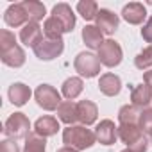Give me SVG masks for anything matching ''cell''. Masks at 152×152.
Wrapping results in <instances>:
<instances>
[{"label":"cell","mask_w":152,"mask_h":152,"mask_svg":"<svg viewBox=\"0 0 152 152\" xmlns=\"http://www.w3.org/2000/svg\"><path fill=\"white\" fill-rule=\"evenodd\" d=\"M0 57H2V63L7 66H22L25 63V54L23 50L18 47L16 38L13 32L9 31H0Z\"/></svg>","instance_id":"6da1fadb"},{"label":"cell","mask_w":152,"mask_h":152,"mask_svg":"<svg viewBox=\"0 0 152 152\" xmlns=\"http://www.w3.org/2000/svg\"><path fill=\"white\" fill-rule=\"evenodd\" d=\"M95 140H97L95 132H91L84 125H70L63 132V141L66 143V147H72L75 150L90 148L95 143Z\"/></svg>","instance_id":"7a4b0ae2"},{"label":"cell","mask_w":152,"mask_h":152,"mask_svg":"<svg viewBox=\"0 0 152 152\" xmlns=\"http://www.w3.org/2000/svg\"><path fill=\"white\" fill-rule=\"evenodd\" d=\"M118 138L129 145L131 152H145L148 147V141L138 124H120Z\"/></svg>","instance_id":"3957f363"},{"label":"cell","mask_w":152,"mask_h":152,"mask_svg":"<svg viewBox=\"0 0 152 152\" xmlns=\"http://www.w3.org/2000/svg\"><path fill=\"white\" fill-rule=\"evenodd\" d=\"M100 59L99 56L91 54V52H81L77 57H75V70H77L83 77H95V75L100 72Z\"/></svg>","instance_id":"277c9868"},{"label":"cell","mask_w":152,"mask_h":152,"mask_svg":"<svg viewBox=\"0 0 152 152\" xmlns=\"http://www.w3.org/2000/svg\"><path fill=\"white\" fill-rule=\"evenodd\" d=\"M31 124H29V118L23 115V113H15L7 118L6 125H4V132L11 138H27L31 132Z\"/></svg>","instance_id":"5b68a950"},{"label":"cell","mask_w":152,"mask_h":152,"mask_svg":"<svg viewBox=\"0 0 152 152\" xmlns=\"http://www.w3.org/2000/svg\"><path fill=\"white\" fill-rule=\"evenodd\" d=\"M34 97H36V102L39 107L47 109V111H54L61 106V97L57 93L56 88L48 86V84H41L36 88L34 91Z\"/></svg>","instance_id":"8992f818"},{"label":"cell","mask_w":152,"mask_h":152,"mask_svg":"<svg viewBox=\"0 0 152 152\" xmlns=\"http://www.w3.org/2000/svg\"><path fill=\"white\" fill-rule=\"evenodd\" d=\"M64 45H63V39H50V38H43L32 50L34 54L41 59V61H50L57 56H61Z\"/></svg>","instance_id":"52a82bcc"},{"label":"cell","mask_w":152,"mask_h":152,"mask_svg":"<svg viewBox=\"0 0 152 152\" xmlns=\"http://www.w3.org/2000/svg\"><path fill=\"white\" fill-rule=\"evenodd\" d=\"M99 59H100V63L104 66H109V68L120 64V61H122V48H120V45L115 39L104 41L100 45V48H99Z\"/></svg>","instance_id":"ba28073f"},{"label":"cell","mask_w":152,"mask_h":152,"mask_svg":"<svg viewBox=\"0 0 152 152\" xmlns=\"http://www.w3.org/2000/svg\"><path fill=\"white\" fill-rule=\"evenodd\" d=\"M52 16L63 25L64 32L73 31V25H75V15H73L72 7H70L68 4H57V6H54V9H52Z\"/></svg>","instance_id":"9c48e42d"},{"label":"cell","mask_w":152,"mask_h":152,"mask_svg":"<svg viewBox=\"0 0 152 152\" xmlns=\"http://www.w3.org/2000/svg\"><path fill=\"white\" fill-rule=\"evenodd\" d=\"M4 20L11 27L27 25L29 23V16H27V11H25L23 4H13V6H9L7 11H6V15H4Z\"/></svg>","instance_id":"30bf717a"},{"label":"cell","mask_w":152,"mask_h":152,"mask_svg":"<svg viewBox=\"0 0 152 152\" xmlns=\"http://www.w3.org/2000/svg\"><path fill=\"white\" fill-rule=\"evenodd\" d=\"M95 136L102 145H113L118 136V127H115L111 120H102L95 129Z\"/></svg>","instance_id":"8fae6325"},{"label":"cell","mask_w":152,"mask_h":152,"mask_svg":"<svg viewBox=\"0 0 152 152\" xmlns=\"http://www.w3.org/2000/svg\"><path fill=\"white\" fill-rule=\"evenodd\" d=\"M97 27L102 31V34H113L118 29V16L111 13L109 9H100L97 15Z\"/></svg>","instance_id":"7c38bea8"},{"label":"cell","mask_w":152,"mask_h":152,"mask_svg":"<svg viewBox=\"0 0 152 152\" xmlns=\"http://www.w3.org/2000/svg\"><path fill=\"white\" fill-rule=\"evenodd\" d=\"M122 16H124L125 22H129V23H132V25H140V23L145 20L147 11H145L143 4H140V2H131V4H127V6L122 9Z\"/></svg>","instance_id":"4fadbf2b"},{"label":"cell","mask_w":152,"mask_h":152,"mask_svg":"<svg viewBox=\"0 0 152 152\" xmlns=\"http://www.w3.org/2000/svg\"><path fill=\"white\" fill-rule=\"evenodd\" d=\"M20 39L27 45V47H36L41 39H43V31H41V27L38 25V23H34V22H29L27 25H23V29H22V32H20Z\"/></svg>","instance_id":"5bb4252c"},{"label":"cell","mask_w":152,"mask_h":152,"mask_svg":"<svg viewBox=\"0 0 152 152\" xmlns=\"http://www.w3.org/2000/svg\"><path fill=\"white\" fill-rule=\"evenodd\" d=\"M131 100H132V106H136L140 109L147 107L152 102V88L148 84H138L136 88H132Z\"/></svg>","instance_id":"9a60e30c"},{"label":"cell","mask_w":152,"mask_h":152,"mask_svg":"<svg viewBox=\"0 0 152 152\" xmlns=\"http://www.w3.org/2000/svg\"><path fill=\"white\" fill-rule=\"evenodd\" d=\"M59 131V122L54 118V116H43V118H38L36 124H34V132L47 138V136H54L56 132Z\"/></svg>","instance_id":"2e32d148"},{"label":"cell","mask_w":152,"mask_h":152,"mask_svg":"<svg viewBox=\"0 0 152 152\" xmlns=\"http://www.w3.org/2000/svg\"><path fill=\"white\" fill-rule=\"evenodd\" d=\"M77 115H79V122H81L83 125H90V124H93V122L97 120L99 111H97V106H95L93 102H90V100H81V102L77 104Z\"/></svg>","instance_id":"e0dca14e"},{"label":"cell","mask_w":152,"mask_h":152,"mask_svg":"<svg viewBox=\"0 0 152 152\" xmlns=\"http://www.w3.org/2000/svg\"><path fill=\"white\" fill-rule=\"evenodd\" d=\"M120 79L116 77L115 73H104L102 77H100V81H99V88H100V91L104 93V95H107V97H115V95H118V91H120Z\"/></svg>","instance_id":"ac0fdd59"},{"label":"cell","mask_w":152,"mask_h":152,"mask_svg":"<svg viewBox=\"0 0 152 152\" xmlns=\"http://www.w3.org/2000/svg\"><path fill=\"white\" fill-rule=\"evenodd\" d=\"M57 116L61 122L72 125L73 122L79 120V115H77V104H75L73 100H64L61 102V106L57 107Z\"/></svg>","instance_id":"d6986e66"},{"label":"cell","mask_w":152,"mask_h":152,"mask_svg":"<svg viewBox=\"0 0 152 152\" xmlns=\"http://www.w3.org/2000/svg\"><path fill=\"white\" fill-rule=\"evenodd\" d=\"M83 39L84 43L90 47V48H100V45L104 43L102 41V31L97 27V25H88L83 29Z\"/></svg>","instance_id":"ffe728a7"},{"label":"cell","mask_w":152,"mask_h":152,"mask_svg":"<svg viewBox=\"0 0 152 152\" xmlns=\"http://www.w3.org/2000/svg\"><path fill=\"white\" fill-rule=\"evenodd\" d=\"M31 97V90L29 86L22 84V83H16L9 88V100L15 104V106H23Z\"/></svg>","instance_id":"44dd1931"},{"label":"cell","mask_w":152,"mask_h":152,"mask_svg":"<svg viewBox=\"0 0 152 152\" xmlns=\"http://www.w3.org/2000/svg\"><path fill=\"white\" fill-rule=\"evenodd\" d=\"M25 11H27V16H29V22H34L38 23L39 20H43L45 16V6L41 2H36V0H25L22 2Z\"/></svg>","instance_id":"7402d4cb"},{"label":"cell","mask_w":152,"mask_h":152,"mask_svg":"<svg viewBox=\"0 0 152 152\" xmlns=\"http://www.w3.org/2000/svg\"><path fill=\"white\" fill-rule=\"evenodd\" d=\"M83 91V81L79 77H70L64 81L63 84V95L68 99V100H73L75 97H79Z\"/></svg>","instance_id":"603a6c76"},{"label":"cell","mask_w":152,"mask_h":152,"mask_svg":"<svg viewBox=\"0 0 152 152\" xmlns=\"http://www.w3.org/2000/svg\"><path fill=\"white\" fill-rule=\"evenodd\" d=\"M45 138L36 134V132H31L27 138H25V148L23 152H45Z\"/></svg>","instance_id":"cb8c5ba5"},{"label":"cell","mask_w":152,"mask_h":152,"mask_svg":"<svg viewBox=\"0 0 152 152\" xmlns=\"http://www.w3.org/2000/svg\"><path fill=\"white\" fill-rule=\"evenodd\" d=\"M140 111L136 106H124L118 113V120L120 124H138L140 122Z\"/></svg>","instance_id":"d4e9b609"},{"label":"cell","mask_w":152,"mask_h":152,"mask_svg":"<svg viewBox=\"0 0 152 152\" xmlns=\"http://www.w3.org/2000/svg\"><path fill=\"white\" fill-rule=\"evenodd\" d=\"M77 11L84 20H93L99 15V6L97 2H91V0H83V2L77 4Z\"/></svg>","instance_id":"484cf974"},{"label":"cell","mask_w":152,"mask_h":152,"mask_svg":"<svg viewBox=\"0 0 152 152\" xmlns=\"http://www.w3.org/2000/svg\"><path fill=\"white\" fill-rule=\"evenodd\" d=\"M134 64H136V68H140V70H145V68L152 66V45L147 47V48H143V50L136 56Z\"/></svg>","instance_id":"4316f807"},{"label":"cell","mask_w":152,"mask_h":152,"mask_svg":"<svg viewBox=\"0 0 152 152\" xmlns=\"http://www.w3.org/2000/svg\"><path fill=\"white\" fill-rule=\"evenodd\" d=\"M140 129L143 131V134H148L152 138V109H145L140 115V122H138Z\"/></svg>","instance_id":"83f0119b"},{"label":"cell","mask_w":152,"mask_h":152,"mask_svg":"<svg viewBox=\"0 0 152 152\" xmlns=\"http://www.w3.org/2000/svg\"><path fill=\"white\" fill-rule=\"evenodd\" d=\"M0 152H20V148L15 140H4L0 145Z\"/></svg>","instance_id":"f1b7e54d"},{"label":"cell","mask_w":152,"mask_h":152,"mask_svg":"<svg viewBox=\"0 0 152 152\" xmlns=\"http://www.w3.org/2000/svg\"><path fill=\"white\" fill-rule=\"evenodd\" d=\"M141 36L147 43H152V16L148 18V22L145 23V27L141 29Z\"/></svg>","instance_id":"f546056e"},{"label":"cell","mask_w":152,"mask_h":152,"mask_svg":"<svg viewBox=\"0 0 152 152\" xmlns=\"http://www.w3.org/2000/svg\"><path fill=\"white\" fill-rule=\"evenodd\" d=\"M143 79H145V84H148V86L152 88V70H150V72H145Z\"/></svg>","instance_id":"4dcf8cb0"},{"label":"cell","mask_w":152,"mask_h":152,"mask_svg":"<svg viewBox=\"0 0 152 152\" xmlns=\"http://www.w3.org/2000/svg\"><path fill=\"white\" fill-rule=\"evenodd\" d=\"M57 152H77L75 148H72V147H63V148H59Z\"/></svg>","instance_id":"1f68e13d"},{"label":"cell","mask_w":152,"mask_h":152,"mask_svg":"<svg viewBox=\"0 0 152 152\" xmlns=\"http://www.w3.org/2000/svg\"><path fill=\"white\" fill-rule=\"evenodd\" d=\"M122 152H131V150H122Z\"/></svg>","instance_id":"d6a6232c"}]
</instances>
